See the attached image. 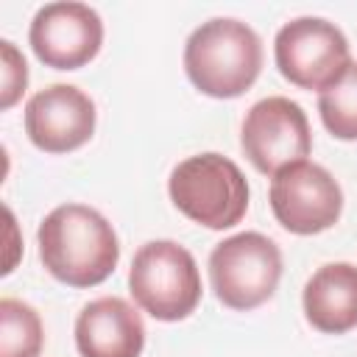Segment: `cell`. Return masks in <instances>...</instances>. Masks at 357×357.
I'll use <instances>...</instances> for the list:
<instances>
[{
    "label": "cell",
    "instance_id": "6da1fadb",
    "mask_svg": "<svg viewBox=\"0 0 357 357\" xmlns=\"http://www.w3.org/2000/svg\"><path fill=\"white\" fill-rule=\"evenodd\" d=\"M45 271L70 287L106 282L120 259V240L112 223L86 204H61L36 229Z\"/></svg>",
    "mask_w": 357,
    "mask_h": 357
},
{
    "label": "cell",
    "instance_id": "7a4b0ae2",
    "mask_svg": "<svg viewBox=\"0 0 357 357\" xmlns=\"http://www.w3.org/2000/svg\"><path fill=\"white\" fill-rule=\"evenodd\" d=\"M184 73L190 84L209 98H240L262 73V42L257 31L240 20H206L187 36Z\"/></svg>",
    "mask_w": 357,
    "mask_h": 357
},
{
    "label": "cell",
    "instance_id": "3957f363",
    "mask_svg": "<svg viewBox=\"0 0 357 357\" xmlns=\"http://www.w3.org/2000/svg\"><path fill=\"white\" fill-rule=\"evenodd\" d=\"M167 195L184 218L215 231L237 226L248 209V181L243 170L215 151L178 162L170 170Z\"/></svg>",
    "mask_w": 357,
    "mask_h": 357
},
{
    "label": "cell",
    "instance_id": "277c9868",
    "mask_svg": "<svg viewBox=\"0 0 357 357\" xmlns=\"http://www.w3.org/2000/svg\"><path fill=\"white\" fill-rule=\"evenodd\" d=\"M134 304L156 321H184L201 301V273L195 257L176 240L139 245L128 271Z\"/></svg>",
    "mask_w": 357,
    "mask_h": 357
},
{
    "label": "cell",
    "instance_id": "5b68a950",
    "mask_svg": "<svg viewBox=\"0 0 357 357\" xmlns=\"http://www.w3.org/2000/svg\"><path fill=\"white\" fill-rule=\"evenodd\" d=\"M282 279V251L259 231H240L218 243L209 254V282L215 298L237 312L265 304Z\"/></svg>",
    "mask_w": 357,
    "mask_h": 357
},
{
    "label": "cell",
    "instance_id": "8992f818",
    "mask_svg": "<svg viewBox=\"0 0 357 357\" xmlns=\"http://www.w3.org/2000/svg\"><path fill=\"white\" fill-rule=\"evenodd\" d=\"M279 73L298 89L324 92L351 64L346 33L324 17H296L273 39Z\"/></svg>",
    "mask_w": 357,
    "mask_h": 357
},
{
    "label": "cell",
    "instance_id": "52a82bcc",
    "mask_svg": "<svg viewBox=\"0 0 357 357\" xmlns=\"http://www.w3.org/2000/svg\"><path fill=\"white\" fill-rule=\"evenodd\" d=\"M271 212L290 234H321L343 215V190L335 176L315 162H293L271 178Z\"/></svg>",
    "mask_w": 357,
    "mask_h": 357
},
{
    "label": "cell",
    "instance_id": "ba28073f",
    "mask_svg": "<svg viewBox=\"0 0 357 357\" xmlns=\"http://www.w3.org/2000/svg\"><path fill=\"white\" fill-rule=\"evenodd\" d=\"M240 148L245 159L271 178L282 167L307 159L312 151V134L304 109L282 95L257 100L243 117Z\"/></svg>",
    "mask_w": 357,
    "mask_h": 357
},
{
    "label": "cell",
    "instance_id": "9c48e42d",
    "mask_svg": "<svg viewBox=\"0 0 357 357\" xmlns=\"http://www.w3.org/2000/svg\"><path fill=\"white\" fill-rule=\"evenodd\" d=\"M28 42L45 67L78 70L100 53L103 22L84 3H47L33 14Z\"/></svg>",
    "mask_w": 357,
    "mask_h": 357
},
{
    "label": "cell",
    "instance_id": "30bf717a",
    "mask_svg": "<svg viewBox=\"0 0 357 357\" xmlns=\"http://www.w3.org/2000/svg\"><path fill=\"white\" fill-rule=\"evenodd\" d=\"M95 100L73 84H50L25 103V134L45 153H70L95 134Z\"/></svg>",
    "mask_w": 357,
    "mask_h": 357
},
{
    "label": "cell",
    "instance_id": "8fae6325",
    "mask_svg": "<svg viewBox=\"0 0 357 357\" xmlns=\"http://www.w3.org/2000/svg\"><path fill=\"white\" fill-rule=\"evenodd\" d=\"M75 349L81 357H139L145 349L142 315L120 296L95 298L75 318Z\"/></svg>",
    "mask_w": 357,
    "mask_h": 357
},
{
    "label": "cell",
    "instance_id": "7c38bea8",
    "mask_svg": "<svg viewBox=\"0 0 357 357\" xmlns=\"http://www.w3.org/2000/svg\"><path fill=\"white\" fill-rule=\"evenodd\" d=\"M304 318L324 335H343L357 326V265L326 262L304 284Z\"/></svg>",
    "mask_w": 357,
    "mask_h": 357
},
{
    "label": "cell",
    "instance_id": "4fadbf2b",
    "mask_svg": "<svg viewBox=\"0 0 357 357\" xmlns=\"http://www.w3.org/2000/svg\"><path fill=\"white\" fill-rule=\"evenodd\" d=\"M42 346L39 312L20 298H0V357H39Z\"/></svg>",
    "mask_w": 357,
    "mask_h": 357
},
{
    "label": "cell",
    "instance_id": "5bb4252c",
    "mask_svg": "<svg viewBox=\"0 0 357 357\" xmlns=\"http://www.w3.org/2000/svg\"><path fill=\"white\" fill-rule=\"evenodd\" d=\"M318 114L335 139H357V61L324 92H318Z\"/></svg>",
    "mask_w": 357,
    "mask_h": 357
},
{
    "label": "cell",
    "instance_id": "9a60e30c",
    "mask_svg": "<svg viewBox=\"0 0 357 357\" xmlns=\"http://www.w3.org/2000/svg\"><path fill=\"white\" fill-rule=\"evenodd\" d=\"M0 53H3V89H0L3 98H0V106L11 109L28 86V64H25L22 53L14 47V42H8V39L0 42Z\"/></svg>",
    "mask_w": 357,
    "mask_h": 357
}]
</instances>
